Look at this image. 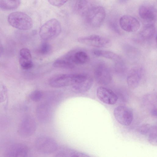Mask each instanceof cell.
<instances>
[{
	"instance_id": "13",
	"label": "cell",
	"mask_w": 157,
	"mask_h": 157,
	"mask_svg": "<svg viewBox=\"0 0 157 157\" xmlns=\"http://www.w3.org/2000/svg\"><path fill=\"white\" fill-rule=\"evenodd\" d=\"M29 151L28 147L26 145L16 143L10 145L7 148L5 151V155L8 157H26Z\"/></svg>"
},
{
	"instance_id": "24",
	"label": "cell",
	"mask_w": 157,
	"mask_h": 157,
	"mask_svg": "<svg viewBox=\"0 0 157 157\" xmlns=\"http://www.w3.org/2000/svg\"><path fill=\"white\" fill-rule=\"evenodd\" d=\"M20 4V0H0V8L6 10L17 9Z\"/></svg>"
},
{
	"instance_id": "16",
	"label": "cell",
	"mask_w": 157,
	"mask_h": 157,
	"mask_svg": "<svg viewBox=\"0 0 157 157\" xmlns=\"http://www.w3.org/2000/svg\"><path fill=\"white\" fill-rule=\"evenodd\" d=\"M19 61L21 68L24 70L31 68L33 64L30 50L27 48H22L20 51Z\"/></svg>"
},
{
	"instance_id": "3",
	"label": "cell",
	"mask_w": 157,
	"mask_h": 157,
	"mask_svg": "<svg viewBox=\"0 0 157 157\" xmlns=\"http://www.w3.org/2000/svg\"><path fill=\"white\" fill-rule=\"evenodd\" d=\"M8 21L12 26L22 30L29 29L33 25L31 18L21 12H16L11 13L8 16Z\"/></svg>"
},
{
	"instance_id": "28",
	"label": "cell",
	"mask_w": 157,
	"mask_h": 157,
	"mask_svg": "<svg viewBox=\"0 0 157 157\" xmlns=\"http://www.w3.org/2000/svg\"><path fill=\"white\" fill-rule=\"evenodd\" d=\"M153 126L150 124H146L140 126L138 129L140 133L143 135L149 134Z\"/></svg>"
},
{
	"instance_id": "19",
	"label": "cell",
	"mask_w": 157,
	"mask_h": 157,
	"mask_svg": "<svg viewBox=\"0 0 157 157\" xmlns=\"http://www.w3.org/2000/svg\"><path fill=\"white\" fill-rule=\"evenodd\" d=\"M93 53L95 56L107 59L118 63L122 61L120 56L111 51L95 49L93 51Z\"/></svg>"
},
{
	"instance_id": "33",
	"label": "cell",
	"mask_w": 157,
	"mask_h": 157,
	"mask_svg": "<svg viewBox=\"0 0 157 157\" xmlns=\"http://www.w3.org/2000/svg\"><path fill=\"white\" fill-rule=\"evenodd\" d=\"M2 97H1V96H0V101H2Z\"/></svg>"
},
{
	"instance_id": "32",
	"label": "cell",
	"mask_w": 157,
	"mask_h": 157,
	"mask_svg": "<svg viewBox=\"0 0 157 157\" xmlns=\"http://www.w3.org/2000/svg\"><path fill=\"white\" fill-rule=\"evenodd\" d=\"M3 47L2 43L0 40V56L3 52Z\"/></svg>"
},
{
	"instance_id": "27",
	"label": "cell",
	"mask_w": 157,
	"mask_h": 157,
	"mask_svg": "<svg viewBox=\"0 0 157 157\" xmlns=\"http://www.w3.org/2000/svg\"><path fill=\"white\" fill-rule=\"evenodd\" d=\"M52 50L51 45L47 42L43 43L39 49L40 52L42 55H47L49 54Z\"/></svg>"
},
{
	"instance_id": "23",
	"label": "cell",
	"mask_w": 157,
	"mask_h": 157,
	"mask_svg": "<svg viewBox=\"0 0 157 157\" xmlns=\"http://www.w3.org/2000/svg\"><path fill=\"white\" fill-rule=\"evenodd\" d=\"M89 59L88 55L84 51H78L72 54V60L75 64H84L88 62Z\"/></svg>"
},
{
	"instance_id": "31",
	"label": "cell",
	"mask_w": 157,
	"mask_h": 157,
	"mask_svg": "<svg viewBox=\"0 0 157 157\" xmlns=\"http://www.w3.org/2000/svg\"><path fill=\"white\" fill-rule=\"evenodd\" d=\"M129 0H118L119 3L121 4H125Z\"/></svg>"
},
{
	"instance_id": "14",
	"label": "cell",
	"mask_w": 157,
	"mask_h": 157,
	"mask_svg": "<svg viewBox=\"0 0 157 157\" xmlns=\"http://www.w3.org/2000/svg\"><path fill=\"white\" fill-rule=\"evenodd\" d=\"M138 13L140 18L148 23H153L156 20V11L152 6H140L139 8Z\"/></svg>"
},
{
	"instance_id": "20",
	"label": "cell",
	"mask_w": 157,
	"mask_h": 157,
	"mask_svg": "<svg viewBox=\"0 0 157 157\" xmlns=\"http://www.w3.org/2000/svg\"><path fill=\"white\" fill-rule=\"evenodd\" d=\"M75 64L72 60L71 53L55 60L53 63V66L57 68L71 69L74 67Z\"/></svg>"
},
{
	"instance_id": "25",
	"label": "cell",
	"mask_w": 157,
	"mask_h": 157,
	"mask_svg": "<svg viewBox=\"0 0 157 157\" xmlns=\"http://www.w3.org/2000/svg\"><path fill=\"white\" fill-rule=\"evenodd\" d=\"M148 140L152 145H157V128L156 126H153L151 132L148 134Z\"/></svg>"
},
{
	"instance_id": "10",
	"label": "cell",
	"mask_w": 157,
	"mask_h": 157,
	"mask_svg": "<svg viewBox=\"0 0 157 157\" xmlns=\"http://www.w3.org/2000/svg\"><path fill=\"white\" fill-rule=\"evenodd\" d=\"M121 29L128 32H135L138 31L140 26L139 21L135 17L130 15L121 16L119 20Z\"/></svg>"
},
{
	"instance_id": "18",
	"label": "cell",
	"mask_w": 157,
	"mask_h": 157,
	"mask_svg": "<svg viewBox=\"0 0 157 157\" xmlns=\"http://www.w3.org/2000/svg\"><path fill=\"white\" fill-rule=\"evenodd\" d=\"M56 156L61 157H87L90 156L87 154L67 147H62L57 152Z\"/></svg>"
},
{
	"instance_id": "6",
	"label": "cell",
	"mask_w": 157,
	"mask_h": 157,
	"mask_svg": "<svg viewBox=\"0 0 157 157\" xmlns=\"http://www.w3.org/2000/svg\"><path fill=\"white\" fill-rule=\"evenodd\" d=\"M78 41L83 44L98 48H108L111 45L109 39L96 34L79 37Z\"/></svg>"
},
{
	"instance_id": "7",
	"label": "cell",
	"mask_w": 157,
	"mask_h": 157,
	"mask_svg": "<svg viewBox=\"0 0 157 157\" xmlns=\"http://www.w3.org/2000/svg\"><path fill=\"white\" fill-rule=\"evenodd\" d=\"M113 114L116 120L121 124L128 126L133 119V113L129 107L124 105L116 107L113 111Z\"/></svg>"
},
{
	"instance_id": "1",
	"label": "cell",
	"mask_w": 157,
	"mask_h": 157,
	"mask_svg": "<svg viewBox=\"0 0 157 157\" xmlns=\"http://www.w3.org/2000/svg\"><path fill=\"white\" fill-rule=\"evenodd\" d=\"M86 75L80 74H61L51 78L50 85L54 88H60L77 84L86 78Z\"/></svg>"
},
{
	"instance_id": "15",
	"label": "cell",
	"mask_w": 157,
	"mask_h": 157,
	"mask_svg": "<svg viewBox=\"0 0 157 157\" xmlns=\"http://www.w3.org/2000/svg\"><path fill=\"white\" fill-rule=\"evenodd\" d=\"M143 74V71L141 68H135L131 70L126 77L128 86L132 89L137 87L141 81Z\"/></svg>"
},
{
	"instance_id": "22",
	"label": "cell",
	"mask_w": 157,
	"mask_h": 157,
	"mask_svg": "<svg viewBox=\"0 0 157 157\" xmlns=\"http://www.w3.org/2000/svg\"><path fill=\"white\" fill-rule=\"evenodd\" d=\"M94 6L90 0H78L76 4L75 9L78 14L85 16L88 11Z\"/></svg>"
},
{
	"instance_id": "12",
	"label": "cell",
	"mask_w": 157,
	"mask_h": 157,
	"mask_svg": "<svg viewBox=\"0 0 157 157\" xmlns=\"http://www.w3.org/2000/svg\"><path fill=\"white\" fill-rule=\"evenodd\" d=\"M97 95L101 101L109 105L116 104L118 99L117 95L113 90L102 86L97 89Z\"/></svg>"
},
{
	"instance_id": "29",
	"label": "cell",
	"mask_w": 157,
	"mask_h": 157,
	"mask_svg": "<svg viewBox=\"0 0 157 157\" xmlns=\"http://www.w3.org/2000/svg\"><path fill=\"white\" fill-rule=\"evenodd\" d=\"M48 1L52 6L60 7L64 5L67 0H48Z\"/></svg>"
},
{
	"instance_id": "11",
	"label": "cell",
	"mask_w": 157,
	"mask_h": 157,
	"mask_svg": "<svg viewBox=\"0 0 157 157\" xmlns=\"http://www.w3.org/2000/svg\"><path fill=\"white\" fill-rule=\"evenodd\" d=\"M52 105L43 101L37 106L36 114L38 120L43 123L49 122L52 116Z\"/></svg>"
},
{
	"instance_id": "5",
	"label": "cell",
	"mask_w": 157,
	"mask_h": 157,
	"mask_svg": "<svg viewBox=\"0 0 157 157\" xmlns=\"http://www.w3.org/2000/svg\"><path fill=\"white\" fill-rule=\"evenodd\" d=\"M35 145L36 150L41 153L49 154L56 151L58 144L52 138L45 136H41L36 140Z\"/></svg>"
},
{
	"instance_id": "26",
	"label": "cell",
	"mask_w": 157,
	"mask_h": 157,
	"mask_svg": "<svg viewBox=\"0 0 157 157\" xmlns=\"http://www.w3.org/2000/svg\"><path fill=\"white\" fill-rule=\"evenodd\" d=\"M44 94L40 90H36L32 91L30 94V98L33 101L38 102L42 100Z\"/></svg>"
},
{
	"instance_id": "30",
	"label": "cell",
	"mask_w": 157,
	"mask_h": 157,
	"mask_svg": "<svg viewBox=\"0 0 157 157\" xmlns=\"http://www.w3.org/2000/svg\"><path fill=\"white\" fill-rule=\"evenodd\" d=\"M151 114L152 117L156 118L157 117L156 107L152 108L151 110Z\"/></svg>"
},
{
	"instance_id": "8",
	"label": "cell",
	"mask_w": 157,
	"mask_h": 157,
	"mask_svg": "<svg viewBox=\"0 0 157 157\" xmlns=\"http://www.w3.org/2000/svg\"><path fill=\"white\" fill-rule=\"evenodd\" d=\"M94 75L97 82L101 85L109 84L112 80V75L109 68L103 63H99L96 66Z\"/></svg>"
},
{
	"instance_id": "17",
	"label": "cell",
	"mask_w": 157,
	"mask_h": 157,
	"mask_svg": "<svg viewBox=\"0 0 157 157\" xmlns=\"http://www.w3.org/2000/svg\"><path fill=\"white\" fill-rule=\"evenodd\" d=\"M93 83V78L88 75L85 79L79 83L72 85L73 90L78 93H84L89 90Z\"/></svg>"
},
{
	"instance_id": "4",
	"label": "cell",
	"mask_w": 157,
	"mask_h": 157,
	"mask_svg": "<svg viewBox=\"0 0 157 157\" xmlns=\"http://www.w3.org/2000/svg\"><path fill=\"white\" fill-rule=\"evenodd\" d=\"M106 13L105 9L100 6H94L85 16L88 24L94 28L101 26L105 19Z\"/></svg>"
},
{
	"instance_id": "2",
	"label": "cell",
	"mask_w": 157,
	"mask_h": 157,
	"mask_svg": "<svg viewBox=\"0 0 157 157\" xmlns=\"http://www.w3.org/2000/svg\"><path fill=\"white\" fill-rule=\"evenodd\" d=\"M61 26L57 19L53 18L45 22L41 27L39 35L42 39L49 40L57 37L60 33Z\"/></svg>"
},
{
	"instance_id": "9",
	"label": "cell",
	"mask_w": 157,
	"mask_h": 157,
	"mask_svg": "<svg viewBox=\"0 0 157 157\" xmlns=\"http://www.w3.org/2000/svg\"><path fill=\"white\" fill-rule=\"evenodd\" d=\"M36 127L34 119L30 116H27L21 121L18 127V132L22 137H28L34 133Z\"/></svg>"
},
{
	"instance_id": "21",
	"label": "cell",
	"mask_w": 157,
	"mask_h": 157,
	"mask_svg": "<svg viewBox=\"0 0 157 157\" xmlns=\"http://www.w3.org/2000/svg\"><path fill=\"white\" fill-rule=\"evenodd\" d=\"M155 33L156 28L153 23H147L140 31L139 36L141 39L147 40L152 38Z\"/></svg>"
}]
</instances>
